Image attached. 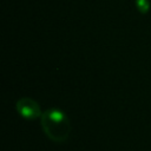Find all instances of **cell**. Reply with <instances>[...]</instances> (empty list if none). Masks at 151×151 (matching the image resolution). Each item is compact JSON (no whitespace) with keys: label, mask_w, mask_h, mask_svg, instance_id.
I'll return each instance as SVG.
<instances>
[{"label":"cell","mask_w":151,"mask_h":151,"mask_svg":"<svg viewBox=\"0 0 151 151\" xmlns=\"http://www.w3.org/2000/svg\"><path fill=\"white\" fill-rule=\"evenodd\" d=\"M40 124L46 137L54 143H64L70 137V119L59 109L51 107L44 111L40 117Z\"/></svg>","instance_id":"1"},{"label":"cell","mask_w":151,"mask_h":151,"mask_svg":"<svg viewBox=\"0 0 151 151\" xmlns=\"http://www.w3.org/2000/svg\"><path fill=\"white\" fill-rule=\"evenodd\" d=\"M15 109H17V112L22 118L28 119V120H34L37 118H40L42 114L38 101H35L34 99L29 97L20 98L15 104Z\"/></svg>","instance_id":"2"},{"label":"cell","mask_w":151,"mask_h":151,"mask_svg":"<svg viewBox=\"0 0 151 151\" xmlns=\"http://www.w3.org/2000/svg\"><path fill=\"white\" fill-rule=\"evenodd\" d=\"M136 8L140 13H147L150 8V2L149 0H136Z\"/></svg>","instance_id":"3"}]
</instances>
